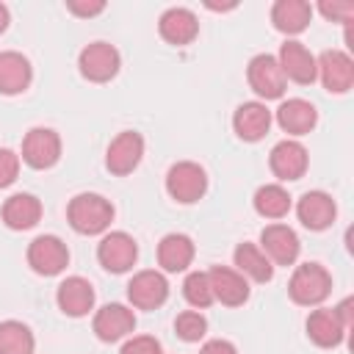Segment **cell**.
<instances>
[{
  "label": "cell",
  "mask_w": 354,
  "mask_h": 354,
  "mask_svg": "<svg viewBox=\"0 0 354 354\" xmlns=\"http://www.w3.org/2000/svg\"><path fill=\"white\" fill-rule=\"evenodd\" d=\"M66 221L80 235H100L113 221V205L102 194H77L69 199Z\"/></svg>",
  "instance_id": "1"
},
{
  "label": "cell",
  "mask_w": 354,
  "mask_h": 354,
  "mask_svg": "<svg viewBox=\"0 0 354 354\" xmlns=\"http://www.w3.org/2000/svg\"><path fill=\"white\" fill-rule=\"evenodd\" d=\"M288 293L301 307H318L332 293V274L321 263H301L290 274Z\"/></svg>",
  "instance_id": "2"
},
{
  "label": "cell",
  "mask_w": 354,
  "mask_h": 354,
  "mask_svg": "<svg viewBox=\"0 0 354 354\" xmlns=\"http://www.w3.org/2000/svg\"><path fill=\"white\" fill-rule=\"evenodd\" d=\"M166 191L180 205H194L207 191V174L194 160H180L166 171Z\"/></svg>",
  "instance_id": "3"
},
{
  "label": "cell",
  "mask_w": 354,
  "mask_h": 354,
  "mask_svg": "<svg viewBox=\"0 0 354 354\" xmlns=\"http://www.w3.org/2000/svg\"><path fill=\"white\" fill-rule=\"evenodd\" d=\"M77 66H80V75L91 83H108L111 77H116L119 66H122V58H119V50L108 41H91L80 50L77 55Z\"/></svg>",
  "instance_id": "4"
},
{
  "label": "cell",
  "mask_w": 354,
  "mask_h": 354,
  "mask_svg": "<svg viewBox=\"0 0 354 354\" xmlns=\"http://www.w3.org/2000/svg\"><path fill=\"white\" fill-rule=\"evenodd\" d=\"M28 266L41 277H55L69 266V249L58 235H39L28 243Z\"/></svg>",
  "instance_id": "5"
},
{
  "label": "cell",
  "mask_w": 354,
  "mask_h": 354,
  "mask_svg": "<svg viewBox=\"0 0 354 354\" xmlns=\"http://www.w3.org/2000/svg\"><path fill=\"white\" fill-rule=\"evenodd\" d=\"M246 80H249V88L263 100H279L285 94V83H288L277 58L268 55V53H260L249 61Z\"/></svg>",
  "instance_id": "6"
},
{
  "label": "cell",
  "mask_w": 354,
  "mask_h": 354,
  "mask_svg": "<svg viewBox=\"0 0 354 354\" xmlns=\"http://www.w3.org/2000/svg\"><path fill=\"white\" fill-rule=\"evenodd\" d=\"M315 69L329 94H346L354 86V61L343 50H324L315 58Z\"/></svg>",
  "instance_id": "7"
},
{
  "label": "cell",
  "mask_w": 354,
  "mask_h": 354,
  "mask_svg": "<svg viewBox=\"0 0 354 354\" xmlns=\"http://www.w3.org/2000/svg\"><path fill=\"white\" fill-rule=\"evenodd\" d=\"M136 257H138V246H136L133 235H127V232H122V230L102 235V241L97 243V260H100V266H102L105 271H111V274H124V271H130L133 263H136Z\"/></svg>",
  "instance_id": "8"
},
{
  "label": "cell",
  "mask_w": 354,
  "mask_h": 354,
  "mask_svg": "<svg viewBox=\"0 0 354 354\" xmlns=\"http://www.w3.org/2000/svg\"><path fill=\"white\" fill-rule=\"evenodd\" d=\"M61 158V138L50 127H30L22 138V160L30 169H50Z\"/></svg>",
  "instance_id": "9"
},
{
  "label": "cell",
  "mask_w": 354,
  "mask_h": 354,
  "mask_svg": "<svg viewBox=\"0 0 354 354\" xmlns=\"http://www.w3.org/2000/svg\"><path fill=\"white\" fill-rule=\"evenodd\" d=\"M144 158V136L136 130H122L105 149V166L111 174H130Z\"/></svg>",
  "instance_id": "10"
},
{
  "label": "cell",
  "mask_w": 354,
  "mask_h": 354,
  "mask_svg": "<svg viewBox=\"0 0 354 354\" xmlns=\"http://www.w3.org/2000/svg\"><path fill=\"white\" fill-rule=\"evenodd\" d=\"M260 249L274 266H293L301 252V243H299V235L288 224L277 221L260 232Z\"/></svg>",
  "instance_id": "11"
},
{
  "label": "cell",
  "mask_w": 354,
  "mask_h": 354,
  "mask_svg": "<svg viewBox=\"0 0 354 354\" xmlns=\"http://www.w3.org/2000/svg\"><path fill=\"white\" fill-rule=\"evenodd\" d=\"M127 299L138 310H158L169 299V282L160 271H152V268L138 271L127 282Z\"/></svg>",
  "instance_id": "12"
},
{
  "label": "cell",
  "mask_w": 354,
  "mask_h": 354,
  "mask_svg": "<svg viewBox=\"0 0 354 354\" xmlns=\"http://www.w3.org/2000/svg\"><path fill=\"white\" fill-rule=\"evenodd\" d=\"M277 64L285 75V80H293L299 86H310L315 77H318V69H315V55L301 44V41H285L279 47V55H277Z\"/></svg>",
  "instance_id": "13"
},
{
  "label": "cell",
  "mask_w": 354,
  "mask_h": 354,
  "mask_svg": "<svg viewBox=\"0 0 354 354\" xmlns=\"http://www.w3.org/2000/svg\"><path fill=\"white\" fill-rule=\"evenodd\" d=\"M210 279V290H213V301H221L227 307H241L249 299V282L241 271L230 268V266H213L207 271Z\"/></svg>",
  "instance_id": "14"
},
{
  "label": "cell",
  "mask_w": 354,
  "mask_h": 354,
  "mask_svg": "<svg viewBox=\"0 0 354 354\" xmlns=\"http://www.w3.org/2000/svg\"><path fill=\"white\" fill-rule=\"evenodd\" d=\"M296 216L307 230L321 232V230L332 227V221L337 216V205L326 191H307L296 202Z\"/></svg>",
  "instance_id": "15"
},
{
  "label": "cell",
  "mask_w": 354,
  "mask_h": 354,
  "mask_svg": "<svg viewBox=\"0 0 354 354\" xmlns=\"http://www.w3.org/2000/svg\"><path fill=\"white\" fill-rule=\"evenodd\" d=\"M91 326L102 343H116L136 329V315L127 304H105L97 310Z\"/></svg>",
  "instance_id": "16"
},
{
  "label": "cell",
  "mask_w": 354,
  "mask_h": 354,
  "mask_svg": "<svg viewBox=\"0 0 354 354\" xmlns=\"http://www.w3.org/2000/svg\"><path fill=\"white\" fill-rule=\"evenodd\" d=\"M158 30L160 36L174 44V47H185L191 44L196 36H199V19L191 8H183V6H174V8H166L158 19Z\"/></svg>",
  "instance_id": "17"
},
{
  "label": "cell",
  "mask_w": 354,
  "mask_h": 354,
  "mask_svg": "<svg viewBox=\"0 0 354 354\" xmlns=\"http://www.w3.org/2000/svg\"><path fill=\"white\" fill-rule=\"evenodd\" d=\"M307 163H310V158H307L304 144H299L293 138L274 144V149L268 155V166H271L274 177H279V180H299L307 171Z\"/></svg>",
  "instance_id": "18"
},
{
  "label": "cell",
  "mask_w": 354,
  "mask_h": 354,
  "mask_svg": "<svg viewBox=\"0 0 354 354\" xmlns=\"http://www.w3.org/2000/svg\"><path fill=\"white\" fill-rule=\"evenodd\" d=\"M346 326H343V321L337 318V313H335V307H318V310H313L310 315H307V337L315 343V346H321V348H335V346H340L343 343V337H346Z\"/></svg>",
  "instance_id": "19"
},
{
  "label": "cell",
  "mask_w": 354,
  "mask_h": 354,
  "mask_svg": "<svg viewBox=\"0 0 354 354\" xmlns=\"http://www.w3.org/2000/svg\"><path fill=\"white\" fill-rule=\"evenodd\" d=\"M55 301L61 307V313L72 315V318H83L91 313L94 307V288L88 279L83 277H66L61 285H58V293H55Z\"/></svg>",
  "instance_id": "20"
},
{
  "label": "cell",
  "mask_w": 354,
  "mask_h": 354,
  "mask_svg": "<svg viewBox=\"0 0 354 354\" xmlns=\"http://www.w3.org/2000/svg\"><path fill=\"white\" fill-rule=\"evenodd\" d=\"M271 127V111L263 102H241L232 113V130L243 141H260Z\"/></svg>",
  "instance_id": "21"
},
{
  "label": "cell",
  "mask_w": 354,
  "mask_h": 354,
  "mask_svg": "<svg viewBox=\"0 0 354 354\" xmlns=\"http://www.w3.org/2000/svg\"><path fill=\"white\" fill-rule=\"evenodd\" d=\"M318 122V111L313 102L301 100V97H293V100H285L279 108H277V124L288 133V136H307Z\"/></svg>",
  "instance_id": "22"
},
{
  "label": "cell",
  "mask_w": 354,
  "mask_h": 354,
  "mask_svg": "<svg viewBox=\"0 0 354 354\" xmlns=\"http://www.w3.org/2000/svg\"><path fill=\"white\" fill-rule=\"evenodd\" d=\"M33 80V66L22 53H0V94H22Z\"/></svg>",
  "instance_id": "23"
},
{
  "label": "cell",
  "mask_w": 354,
  "mask_h": 354,
  "mask_svg": "<svg viewBox=\"0 0 354 354\" xmlns=\"http://www.w3.org/2000/svg\"><path fill=\"white\" fill-rule=\"evenodd\" d=\"M194 241L183 232H169L160 238L158 243V263L163 271L169 274H177V271H185L194 260Z\"/></svg>",
  "instance_id": "24"
},
{
  "label": "cell",
  "mask_w": 354,
  "mask_h": 354,
  "mask_svg": "<svg viewBox=\"0 0 354 354\" xmlns=\"http://www.w3.org/2000/svg\"><path fill=\"white\" fill-rule=\"evenodd\" d=\"M0 213L8 230H30L41 218V202L33 194H14L3 202Z\"/></svg>",
  "instance_id": "25"
},
{
  "label": "cell",
  "mask_w": 354,
  "mask_h": 354,
  "mask_svg": "<svg viewBox=\"0 0 354 354\" xmlns=\"http://www.w3.org/2000/svg\"><path fill=\"white\" fill-rule=\"evenodd\" d=\"M313 19V6L307 0H277L271 8V22L279 33H301Z\"/></svg>",
  "instance_id": "26"
},
{
  "label": "cell",
  "mask_w": 354,
  "mask_h": 354,
  "mask_svg": "<svg viewBox=\"0 0 354 354\" xmlns=\"http://www.w3.org/2000/svg\"><path fill=\"white\" fill-rule=\"evenodd\" d=\"M232 260H235V271H241L254 282H268L274 277V263L263 254L257 243H246V241L238 243L232 252Z\"/></svg>",
  "instance_id": "27"
},
{
  "label": "cell",
  "mask_w": 354,
  "mask_h": 354,
  "mask_svg": "<svg viewBox=\"0 0 354 354\" xmlns=\"http://www.w3.org/2000/svg\"><path fill=\"white\" fill-rule=\"evenodd\" d=\"M254 210L263 216V218H282L288 216L290 210V194L279 185V183H268V185H260L254 191Z\"/></svg>",
  "instance_id": "28"
},
{
  "label": "cell",
  "mask_w": 354,
  "mask_h": 354,
  "mask_svg": "<svg viewBox=\"0 0 354 354\" xmlns=\"http://www.w3.org/2000/svg\"><path fill=\"white\" fill-rule=\"evenodd\" d=\"M36 337L22 321L0 324V354H33Z\"/></svg>",
  "instance_id": "29"
},
{
  "label": "cell",
  "mask_w": 354,
  "mask_h": 354,
  "mask_svg": "<svg viewBox=\"0 0 354 354\" xmlns=\"http://www.w3.org/2000/svg\"><path fill=\"white\" fill-rule=\"evenodd\" d=\"M183 296L191 307L202 310V307H210L213 304V290H210V279H207V271H191L183 282Z\"/></svg>",
  "instance_id": "30"
},
{
  "label": "cell",
  "mask_w": 354,
  "mask_h": 354,
  "mask_svg": "<svg viewBox=\"0 0 354 354\" xmlns=\"http://www.w3.org/2000/svg\"><path fill=\"white\" fill-rule=\"evenodd\" d=\"M174 332L185 343H199L207 335V318L199 310H183L174 318Z\"/></svg>",
  "instance_id": "31"
},
{
  "label": "cell",
  "mask_w": 354,
  "mask_h": 354,
  "mask_svg": "<svg viewBox=\"0 0 354 354\" xmlns=\"http://www.w3.org/2000/svg\"><path fill=\"white\" fill-rule=\"evenodd\" d=\"M119 354H163V346L152 335H133L124 340Z\"/></svg>",
  "instance_id": "32"
},
{
  "label": "cell",
  "mask_w": 354,
  "mask_h": 354,
  "mask_svg": "<svg viewBox=\"0 0 354 354\" xmlns=\"http://www.w3.org/2000/svg\"><path fill=\"white\" fill-rule=\"evenodd\" d=\"M318 11L326 17V19H332V22H351L354 19V3L351 0H324L321 6H318Z\"/></svg>",
  "instance_id": "33"
},
{
  "label": "cell",
  "mask_w": 354,
  "mask_h": 354,
  "mask_svg": "<svg viewBox=\"0 0 354 354\" xmlns=\"http://www.w3.org/2000/svg\"><path fill=\"white\" fill-rule=\"evenodd\" d=\"M19 174V155L14 149H0V188H8Z\"/></svg>",
  "instance_id": "34"
},
{
  "label": "cell",
  "mask_w": 354,
  "mask_h": 354,
  "mask_svg": "<svg viewBox=\"0 0 354 354\" xmlns=\"http://www.w3.org/2000/svg\"><path fill=\"white\" fill-rule=\"evenodd\" d=\"M66 8L75 14V17H97L105 11V3L102 0H66Z\"/></svg>",
  "instance_id": "35"
},
{
  "label": "cell",
  "mask_w": 354,
  "mask_h": 354,
  "mask_svg": "<svg viewBox=\"0 0 354 354\" xmlns=\"http://www.w3.org/2000/svg\"><path fill=\"white\" fill-rule=\"evenodd\" d=\"M199 354H238V348H235L230 340L216 337V340H207V343L199 348Z\"/></svg>",
  "instance_id": "36"
},
{
  "label": "cell",
  "mask_w": 354,
  "mask_h": 354,
  "mask_svg": "<svg viewBox=\"0 0 354 354\" xmlns=\"http://www.w3.org/2000/svg\"><path fill=\"white\" fill-rule=\"evenodd\" d=\"M335 313H337V318L343 321V326L351 329V299H343V301L335 307Z\"/></svg>",
  "instance_id": "37"
},
{
  "label": "cell",
  "mask_w": 354,
  "mask_h": 354,
  "mask_svg": "<svg viewBox=\"0 0 354 354\" xmlns=\"http://www.w3.org/2000/svg\"><path fill=\"white\" fill-rule=\"evenodd\" d=\"M8 19H11V17H8V8H6V6L0 3V33H3L6 28H8Z\"/></svg>",
  "instance_id": "38"
}]
</instances>
